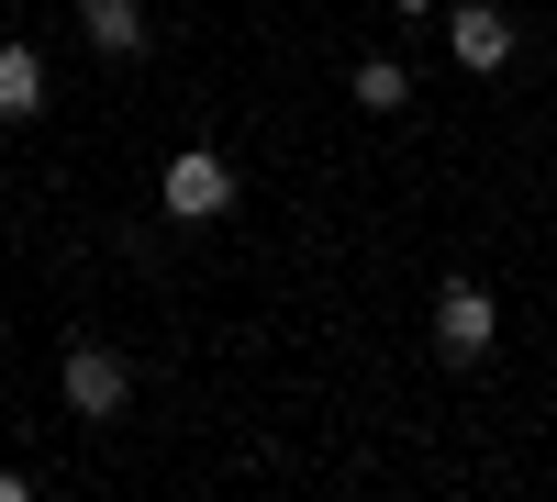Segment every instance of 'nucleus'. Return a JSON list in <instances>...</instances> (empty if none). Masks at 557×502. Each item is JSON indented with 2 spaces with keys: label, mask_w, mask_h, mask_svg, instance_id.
I'll return each instance as SVG.
<instances>
[{
  "label": "nucleus",
  "mask_w": 557,
  "mask_h": 502,
  "mask_svg": "<svg viewBox=\"0 0 557 502\" xmlns=\"http://www.w3.org/2000/svg\"><path fill=\"white\" fill-rule=\"evenodd\" d=\"M446 45H457V68H502V57H513V12H502V0H457V12H446Z\"/></svg>",
  "instance_id": "obj_4"
},
{
  "label": "nucleus",
  "mask_w": 557,
  "mask_h": 502,
  "mask_svg": "<svg viewBox=\"0 0 557 502\" xmlns=\"http://www.w3.org/2000/svg\"><path fill=\"white\" fill-rule=\"evenodd\" d=\"M157 201L178 223H212V212H235V157H212V146H178L168 179H157Z\"/></svg>",
  "instance_id": "obj_1"
},
{
  "label": "nucleus",
  "mask_w": 557,
  "mask_h": 502,
  "mask_svg": "<svg viewBox=\"0 0 557 502\" xmlns=\"http://www.w3.org/2000/svg\"><path fill=\"white\" fill-rule=\"evenodd\" d=\"M357 101H368V112H401V101H412V68H401V57H357Z\"/></svg>",
  "instance_id": "obj_7"
},
{
  "label": "nucleus",
  "mask_w": 557,
  "mask_h": 502,
  "mask_svg": "<svg viewBox=\"0 0 557 502\" xmlns=\"http://www.w3.org/2000/svg\"><path fill=\"white\" fill-rule=\"evenodd\" d=\"M391 12H435V0H391Z\"/></svg>",
  "instance_id": "obj_8"
},
{
  "label": "nucleus",
  "mask_w": 557,
  "mask_h": 502,
  "mask_svg": "<svg viewBox=\"0 0 557 502\" xmlns=\"http://www.w3.org/2000/svg\"><path fill=\"white\" fill-rule=\"evenodd\" d=\"M491 335H502L491 291H480V280H446V291H435V346H446V369H469V357H491Z\"/></svg>",
  "instance_id": "obj_3"
},
{
  "label": "nucleus",
  "mask_w": 557,
  "mask_h": 502,
  "mask_svg": "<svg viewBox=\"0 0 557 502\" xmlns=\"http://www.w3.org/2000/svg\"><path fill=\"white\" fill-rule=\"evenodd\" d=\"M23 112H45V57L34 45H0V123H23Z\"/></svg>",
  "instance_id": "obj_6"
},
{
  "label": "nucleus",
  "mask_w": 557,
  "mask_h": 502,
  "mask_svg": "<svg viewBox=\"0 0 557 502\" xmlns=\"http://www.w3.org/2000/svg\"><path fill=\"white\" fill-rule=\"evenodd\" d=\"M78 34L101 57H146V0H78Z\"/></svg>",
  "instance_id": "obj_5"
},
{
  "label": "nucleus",
  "mask_w": 557,
  "mask_h": 502,
  "mask_svg": "<svg viewBox=\"0 0 557 502\" xmlns=\"http://www.w3.org/2000/svg\"><path fill=\"white\" fill-rule=\"evenodd\" d=\"M57 391H67V414H78V425H112L123 402H134V369H123L112 346H67V369H57Z\"/></svg>",
  "instance_id": "obj_2"
}]
</instances>
